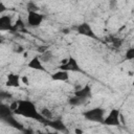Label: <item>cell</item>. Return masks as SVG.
<instances>
[{
  "label": "cell",
  "instance_id": "obj_7",
  "mask_svg": "<svg viewBox=\"0 0 134 134\" xmlns=\"http://www.w3.org/2000/svg\"><path fill=\"white\" fill-rule=\"evenodd\" d=\"M73 95L74 96H77V97H80V98H82L84 100L90 99L92 97V87H91V85L89 83H87L83 87L75 89Z\"/></svg>",
  "mask_w": 134,
  "mask_h": 134
},
{
  "label": "cell",
  "instance_id": "obj_6",
  "mask_svg": "<svg viewBox=\"0 0 134 134\" xmlns=\"http://www.w3.org/2000/svg\"><path fill=\"white\" fill-rule=\"evenodd\" d=\"M45 19V15L39 13V12H28L27 13V24L32 27V28H37L39 27L42 22Z\"/></svg>",
  "mask_w": 134,
  "mask_h": 134
},
{
  "label": "cell",
  "instance_id": "obj_2",
  "mask_svg": "<svg viewBox=\"0 0 134 134\" xmlns=\"http://www.w3.org/2000/svg\"><path fill=\"white\" fill-rule=\"evenodd\" d=\"M82 115L84 118L88 121L97 122V124H104L105 120V109L102 107H93L91 109L85 110Z\"/></svg>",
  "mask_w": 134,
  "mask_h": 134
},
{
  "label": "cell",
  "instance_id": "obj_1",
  "mask_svg": "<svg viewBox=\"0 0 134 134\" xmlns=\"http://www.w3.org/2000/svg\"><path fill=\"white\" fill-rule=\"evenodd\" d=\"M14 114L20 115L26 118H31L40 122L47 124V120L41 115L40 111H38L36 105L29 100V99H19L18 100V107L15 110Z\"/></svg>",
  "mask_w": 134,
  "mask_h": 134
},
{
  "label": "cell",
  "instance_id": "obj_3",
  "mask_svg": "<svg viewBox=\"0 0 134 134\" xmlns=\"http://www.w3.org/2000/svg\"><path fill=\"white\" fill-rule=\"evenodd\" d=\"M58 69L59 70H64V71H67V72H84L82 67L77 63V61L71 55H69L68 58L61 61L59 66H58Z\"/></svg>",
  "mask_w": 134,
  "mask_h": 134
},
{
  "label": "cell",
  "instance_id": "obj_25",
  "mask_svg": "<svg viewBox=\"0 0 134 134\" xmlns=\"http://www.w3.org/2000/svg\"><path fill=\"white\" fill-rule=\"evenodd\" d=\"M132 86H133V87H134V81H133V82H132Z\"/></svg>",
  "mask_w": 134,
  "mask_h": 134
},
{
  "label": "cell",
  "instance_id": "obj_17",
  "mask_svg": "<svg viewBox=\"0 0 134 134\" xmlns=\"http://www.w3.org/2000/svg\"><path fill=\"white\" fill-rule=\"evenodd\" d=\"M125 59L128 60V61H131L133 60L134 61V46L133 47H130L126 50L125 52Z\"/></svg>",
  "mask_w": 134,
  "mask_h": 134
},
{
  "label": "cell",
  "instance_id": "obj_8",
  "mask_svg": "<svg viewBox=\"0 0 134 134\" xmlns=\"http://www.w3.org/2000/svg\"><path fill=\"white\" fill-rule=\"evenodd\" d=\"M27 67H29L30 69H34V70H38V71H43V72L46 71V68L44 67V64L42 63L39 55L31 58L27 63Z\"/></svg>",
  "mask_w": 134,
  "mask_h": 134
},
{
  "label": "cell",
  "instance_id": "obj_4",
  "mask_svg": "<svg viewBox=\"0 0 134 134\" xmlns=\"http://www.w3.org/2000/svg\"><path fill=\"white\" fill-rule=\"evenodd\" d=\"M108 127H120L121 126V113L118 108H112L107 116H105L104 124Z\"/></svg>",
  "mask_w": 134,
  "mask_h": 134
},
{
  "label": "cell",
  "instance_id": "obj_12",
  "mask_svg": "<svg viewBox=\"0 0 134 134\" xmlns=\"http://www.w3.org/2000/svg\"><path fill=\"white\" fill-rule=\"evenodd\" d=\"M47 125H49L51 128L58 130V131H66L67 128L65 126V124L61 120V119H51V120H48L47 121Z\"/></svg>",
  "mask_w": 134,
  "mask_h": 134
},
{
  "label": "cell",
  "instance_id": "obj_16",
  "mask_svg": "<svg viewBox=\"0 0 134 134\" xmlns=\"http://www.w3.org/2000/svg\"><path fill=\"white\" fill-rule=\"evenodd\" d=\"M109 41L111 43V45L114 47V48H120V46L122 45V39L118 38V37H113V36H110L109 37Z\"/></svg>",
  "mask_w": 134,
  "mask_h": 134
},
{
  "label": "cell",
  "instance_id": "obj_18",
  "mask_svg": "<svg viewBox=\"0 0 134 134\" xmlns=\"http://www.w3.org/2000/svg\"><path fill=\"white\" fill-rule=\"evenodd\" d=\"M26 9H27V13L28 12H39L40 7L35 2H28L26 5Z\"/></svg>",
  "mask_w": 134,
  "mask_h": 134
},
{
  "label": "cell",
  "instance_id": "obj_20",
  "mask_svg": "<svg viewBox=\"0 0 134 134\" xmlns=\"http://www.w3.org/2000/svg\"><path fill=\"white\" fill-rule=\"evenodd\" d=\"M21 83L22 84H24V85H29V79H28V76L27 75H22L21 76Z\"/></svg>",
  "mask_w": 134,
  "mask_h": 134
},
{
  "label": "cell",
  "instance_id": "obj_23",
  "mask_svg": "<svg viewBox=\"0 0 134 134\" xmlns=\"http://www.w3.org/2000/svg\"><path fill=\"white\" fill-rule=\"evenodd\" d=\"M39 134H59V133H55V132H51V133H50V132H49V133H43V132H40Z\"/></svg>",
  "mask_w": 134,
  "mask_h": 134
},
{
  "label": "cell",
  "instance_id": "obj_11",
  "mask_svg": "<svg viewBox=\"0 0 134 134\" xmlns=\"http://www.w3.org/2000/svg\"><path fill=\"white\" fill-rule=\"evenodd\" d=\"M0 29L1 30H15L14 25L12 24L10 18L8 16H1L0 17Z\"/></svg>",
  "mask_w": 134,
  "mask_h": 134
},
{
  "label": "cell",
  "instance_id": "obj_24",
  "mask_svg": "<svg viewBox=\"0 0 134 134\" xmlns=\"http://www.w3.org/2000/svg\"><path fill=\"white\" fill-rule=\"evenodd\" d=\"M128 74H129V76H132V75H134V71H129Z\"/></svg>",
  "mask_w": 134,
  "mask_h": 134
},
{
  "label": "cell",
  "instance_id": "obj_14",
  "mask_svg": "<svg viewBox=\"0 0 134 134\" xmlns=\"http://www.w3.org/2000/svg\"><path fill=\"white\" fill-rule=\"evenodd\" d=\"M39 57H40V59H41L43 64L44 63H48L49 61H51L53 59V52L51 50H46L43 53H41Z\"/></svg>",
  "mask_w": 134,
  "mask_h": 134
},
{
  "label": "cell",
  "instance_id": "obj_10",
  "mask_svg": "<svg viewBox=\"0 0 134 134\" xmlns=\"http://www.w3.org/2000/svg\"><path fill=\"white\" fill-rule=\"evenodd\" d=\"M21 83V76L16 73H8L6 85L8 87H19Z\"/></svg>",
  "mask_w": 134,
  "mask_h": 134
},
{
  "label": "cell",
  "instance_id": "obj_5",
  "mask_svg": "<svg viewBox=\"0 0 134 134\" xmlns=\"http://www.w3.org/2000/svg\"><path fill=\"white\" fill-rule=\"evenodd\" d=\"M75 30L79 35L87 37V38H91L93 40H98V37L95 35L94 30L92 29L91 25L88 22H82L80 24H77L75 26Z\"/></svg>",
  "mask_w": 134,
  "mask_h": 134
},
{
  "label": "cell",
  "instance_id": "obj_19",
  "mask_svg": "<svg viewBox=\"0 0 134 134\" xmlns=\"http://www.w3.org/2000/svg\"><path fill=\"white\" fill-rule=\"evenodd\" d=\"M13 51L16 52V53H23L25 50H24V48H23L21 45L17 44V45H15V47L13 48Z\"/></svg>",
  "mask_w": 134,
  "mask_h": 134
},
{
  "label": "cell",
  "instance_id": "obj_9",
  "mask_svg": "<svg viewBox=\"0 0 134 134\" xmlns=\"http://www.w3.org/2000/svg\"><path fill=\"white\" fill-rule=\"evenodd\" d=\"M50 79L55 82H67L69 80V72L64 70H58L50 74Z\"/></svg>",
  "mask_w": 134,
  "mask_h": 134
},
{
  "label": "cell",
  "instance_id": "obj_15",
  "mask_svg": "<svg viewBox=\"0 0 134 134\" xmlns=\"http://www.w3.org/2000/svg\"><path fill=\"white\" fill-rule=\"evenodd\" d=\"M40 113H41V115H42L47 121L53 119V113L51 112V110H50L49 108H46V107L42 108V109L40 110Z\"/></svg>",
  "mask_w": 134,
  "mask_h": 134
},
{
  "label": "cell",
  "instance_id": "obj_22",
  "mask_svg": "<svg viewBox=\"0 0 134 134\" xmlns=\"http://www.w3.org/2000/svg\"><path fill=\"white\" fill-rule=\"evenodd\" d=\"M22 54H23V58H25V59H26V58H28V52H27L26 50H25V51H24Z\"/></svg>",
  "mask_w": 134,
  "mask_h": 134
},
{
  "label": "cell",
  "instance_id": "obj_13",
  "mask_svg": "<svg viewBox=\"0 0 134 134\" xmlns=\"http://www.w3.org/2000/svg\"><path fill=\"white\" fill-rule=\"evenodd\" d=\"M85 103H86V100H84V99H82V98H80L77 96H74V95H72L68 99V105H70L72 107H79V106L84 105Z\"/></svg>",
  "mask_w": 134,
  "mask_h": 134
},
{
  "label": "cell",
  "instance_id": "obj_21",
  "mask_svg": "<svg viewBox=\"0 0 134 134\" xmlns=\"http://www.w3.org/2000/svg\"><path fill=\"white\" fill-rule=\"evenodd\" d=\"M74 133H75V134H84L83 130H82V129H79V128H75V129H74Z\"/></svg>",
  "mask_w": 134,
  "mask_h": 134
}]
</instances>
